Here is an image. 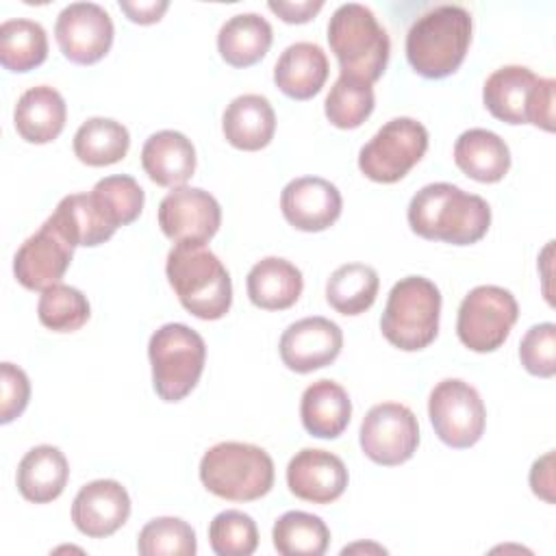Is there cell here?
<instances>
[{"mask_svg": "<svg viewBox=\"0 0 556 556\" xmlns=\"http://www.w3.org/2000/svg\"><path fill=\"white\" fill-rule=\"evenodd\" d=\"M408 226L415 235L452 245L480 241L491 226V206L452 182H430L408 202Z\"/></svg>", "mask_w": 556, "mask_h": 556, "instance_id": "1", "label": "cell"}, {"mask_svg": "<svg viewBox=\"0 0 556 556\" xmlns=\"http://www.w3.org/2000/svg\"><path fill=\"white\" fill-rule=\"evenodd\" d=\"M471 15L460 4H437L406 33V59L424 78H445L458 70L471 43Z\"/></svg>", "mask_w": 556, "mask_h": 556, "instance_id": "2", "label": "cell"}, {"mask_svg": "<svg viewBox=\"0 0 556 556\" xmlns=\"http://www.w3.org/2000/svg\"><path fill=\"white\" fill-rule=\"evenodd\" d=\"M180 304L200 319H219L232 304V282L224 263L204 243H174L165 263Z\"/></svg>", "mask_w": 556, "mask_h": 556, "instance_id": "3", "label": "cell"}, {"mask_svg": "<svg viewBox=\"0 0 556 556\" xmlns=\"http://www.w3.org/2000/svg\"><path fill=\"white\" fill-rule=\"evenodd\" d=\"M328 43L334 52L341 74L374 83L382 76L391 39L374 11L361 2L339 4L328 20Z\"/></svg>", "mask_w": 556, "mask_h": 556, "instance_id": "4", "label": "cell"}, {"mask_svg": "<svg viewBox=\"0 0 556 556\" xmlns=\"http://www.w3.org/2000/svg\"><path fill=\"white\" fill-rule=\"evenodd\" d=\"M200 480L222 500L252 502L271 491L274 460L254 443L222 441L202 454Z\"/></svg>", "mask_w": 556, "mask_h": 556, "instance_id": "5", "label": "cell"}, {"mask_svg": "<svg viewBox=\"0 0 556 556\" xmlns=\"http://www.w3.org/2000/svg\"><path fill=\"white\" fill-rule=\"evenodd\" d=\"M439 317V287L426 276H404L387 295L380 330L391 345L404 352H415L437 339Z\"/></svg>", "mask_w": 556, "mask_h": 556, "instance_id": "6", "label": "cell"}, {"mask_svg": "<svg viewBox=\"0 0 556 556\" xmlns=\"http://www.w3.org/2000/svg\"><path fill=\"white\" fill-rule=\"evenodd\" d=\"M554 78L536 76L526 65L497 67L482 87L489 113L506 124H534L554 130Z\"/></svg>", "mask_w": 556, "mask_h": 556, "instance_id": "7", "label": "cell"}, {"mask_svg": "<svg viewBox=\"0 0 556 556\" xmlns=\"http://www.w3.org/2000/svg\"><path fill=\"white\" fill-rule=\"evenodd\" d=\"M148 356L156 395L165 402H180L193 391L204 371L206 343L187 324L172 321L152 332Z\"/></svg>", "mask_w": 556, "mask_h": 556, "instance_id": "8", "label": "cell"}, {"mask_svg": "<svg viewBox=\"0 0 556 556\" xmlns=\"http://www.w3.org/2000/svg\"><path fill=\"white\" fill-rule=\"evenodd\" d=\"M428 150V130L413 117H393L358 152V169L376 182H397Z\"/></svg>", "mask_w": 556, "mask_h": 556, "instance_id": "9", "label": "cell"}, {"mask_svg": "<svg viewBox=\"0 0 556 556\" xmlns=\"http://www.w3.org/2000/svg\"><path fill=\"white\" fill-rule=\"evenodd\" d=\"M517 317L519 304L508 289L478 285L458 306L456 334L473 352H493L508 339Z\"/></svg>", "mask_w": 556, "mask_h": 556, "instance_id": "10", "label": "cell"}, {"mask_svg": "<svg viewBox=\"0 0 556 556\" xmlns=\"http://www.w3.org/2000/svg\"><path fill=\"white\" fill-rule=\"evenodd\" d=\"M428 417L445 445L463 450L480 441L486 424V408L480 393L469 382L445 378L430 391Z\"/></svg>", "mask_w": 556, "mask_h": 556, "instance_id": "11", "label": "cell"}, {"mask_svg": "<svg viewBox=\"0 0 556 556\" xmlns=\"http://www.w3.org/2000/svg\"><path fill=\"white\" fill-rule=\"evenodd\" d=\"M358 441L363 454L384 467L406 463L419 445V424L415 413L397 402L371 406L363 421Z\"/></svg>", "mask_w": 556, "mask_h": 556, "instance_id": "12", "label": "cell"}, {"mask_svg": "<svg viewBox=\"0 0 556 556\" xmlns=\"http://www.w3.org/2000/svg\"><path fill=\"white\" fill-rule=\"evenodd\" d=\"M113 20L96 2H72L61 9L54 24V37L72 63L91 65L100 61L113 43Z\"/></svg>", "mask_w": 556, "mask_h": 556, "instance_id": "13", "label": "cell"}, {"mask_svg": "<svg viewBox=\"0 0 556 556\" xmlns=\"http://www.w3.org/2000/svg\"><path fill=\"white\" fill-rule=\"evenodd\" d=\"M219 224V202L200 187H174L159 204V226L174 243H206Z\"/></svg>", "mask_w": 556, "mask_h": 556, "instance_id": "14", "label": "cell"}, {"mask_svg": "<svg viewBox=\"0 0 556 556\" xmlns=\"http://www.w3.org/2000/svg\"><path fill=\"white\" fill-rule=\"evenodd\" d=\"M74 245L48 217L41 228L30 235L13 256V274L17 282L30 291H46L67 271Z\"/></svg>", "mask_w": 556, "mask_h": 556, "instance_id": "15", "label": "cell"}, {"mask_svg": "<svg viewBox=\"0 0 556 556\" xmlns=\"http://www.w3.org/2000/svg\"><path fill=\"white\" fill-rule=\"evenodd\" d=\"M343 348L341 328L321 315L302 317L289 324L280 337L282 363L298 374H308L330 365Z\"/></svg>", "mask_w": 556, "mask_h": 556, "instance_id": "16", "label": "cell"}, {"mask_svg": "<svg viewBox=\"0 0 556 556\" xmlns=\"http://www.w3.org/2000/svg\"><path fill=\"white\" fill-rule=\"evenodd\" d=\"M280 208L293 228L319 232L339 219L343 200L341 191L330 180L319 176H300L285 185L280 193Z\"/></svg>", "mask_w": 556, "mask_h": 556, "instance_id": "17", "label": "cell"}, {"mask_svg": "<svg viewBox=\"0 0 556 556\" xmlns=\"http://www.w3.org/2000/svg\"><path fill=\"white\" fill-rule=\"evenodd\" d=\"M287 486L304 502L330 504L348 486V467L328 450L304 447L287 465Z\"/></svg>", "mask_w": 556, "mask_h": 556, "instance_id": "18", "label": "cell"}, {"mask_svg": "<svg viewBox=\"0 0 556 556\" xmlns=\"http://www.w3.org/2000/svg\"><path fill=\"white\" fill-rule=\"evenodd\" d=\"M130 515L128 491L109 478L91 480L76 493L72 502L74 526L91 539H104L117 532Z\"/></svg>", "mask_w": 556, "mask_h": 556, "instance_id": "19", "label": "cell"}, {"mask_svg": "<svg viewBox=\"0 0 556 556\" xmlns=\"http://www.w3.org/2000/svg\"><path fill=\"white\" fill-rule=\"evenodd\" d=\"M143 172L161 187H182L195 172V148L178 130L152 132L141 148Z\"/></svg>", "mask_w": 556, "mask_h": 556, "instance_id": "20", "label": "cell"}, {"mask_svg": "<svg viewBox=\"0 0 556 556\" xmlns=\"http://www.w3.org/2000/svg\"><path fill=\"white\" fill-rule=\"evenodd\" d=\"M328 70V56L319 43L295 41L278 56L274 65V83L285 96L308 100L324 87Z\"/></svg>", "mask_w": 556, "mask_h": 556, "instance_id": "21", "label": "cell"}, {"mask_svg": "<svg viewBox=\"0 0 556 556\" xmlns=\"http://www.w3.org/2000/svg\"><path fill=\"white\" fill-rule=\"evenodd\" d=\"M222 130L230 146L239 150H261L276 132V113L261 93H241L230 100L222 115Z\"/></svg>", "mask_w": 556, "mask_h": 556, "instance_id": "22", "label": "cell"}, {"mask_svg": "<svg viewBox=\"0 0 556 556\" xmlns=\"http://www.w3.org/2000/svg\"><path fill=\"white\" fill-rule=\"evenodd\" d=\"M67 119V106L63 96L50 85H37L26 89L15 104L13 124L17 135L28 143L54 141Z\"/></svg>", "mask_w": 556, "mask_h": 556, "instance_id": "23", "label": "cell"}, {"mask_svg": "<svg viewBox=\"0 0 556 556\" xmlns=\"http://www.w3.org/2000/svg\"><path fill=\"white\" fill-rule=\"evenodd\" d=\"M70 478L65 454L56 445L30 447L17 465V491L33 504H48L56 500Z\"/></svg>", "mask_w": 556, "mask_h": 556, "instance_id": "24", "label": "cell"}, {"mask_svg": "<svg viewBox=\"0 0 556 556\" xmlns=\"http://www.w3.org/2000/svg\"><path fill=\"white\" fill-rule=\"evenodd\" d=\"M302 426L319 439H337L350 424L352 402L348 391L328 378L308 384L300 400Z\"/></svg>", "mask_w": 556, "mask_h": 556, "instance_id": "25", "label": "cell"}, {"mask_svg": "<svg viewBox=\"0 0 556 556\" xmlns=\"http://www.w3.org/2000/svg\"><path fill=\"white\" fill-rule=\"evenodd\" d=\"M248 295L265 311H285L298 302L304 289L302 271L282 256H265L248 271Z\"/></svg>", "mask_w": 556, "mask_h": 556, "instance_id": "26", "label": "cell"}, {"mask_svg": "<svg viewBox=\"0 0 556 556\" xmlns=\"http://www.w3.org/2000/svg\"><path fill=\"white\" fill-rule=\"evenodd\" d=\"M454 163L478 182H497L510 167V150L497 132L469 128L454 143Z\"/></svg>", "mask_w": 556, "mask_h": 556, "instance_id": "27", "label": "cell"}, {"mask_svg": "<svg viewBox=\"0 0 556 556\" xmlns=\"http://www.w3.org/2000/svg\"><path fill=\"white\" fill-rule=\"evenodd\" d=\"M271 39V24L263 15L248 11L237 13L222 24L217 33V50L228 65L248 67L267 54Z\"/></svg>", "mask_w": 556, "mask_h": 556, "instance_id": "28", "label": "cell"}, {"mask_svg": "<svg viewBox=\"0 0 556 556\" xmlns=\"http://www.w3.org/2000/svg\"><path fill=\"white\" fill-rule=\"evenodd\" d=\"M54 226L65 235V239L78 248H93L104 243L117 230L100 211L91 193H70L65 195L54 213L50 215Z\"/></svg>", "mask_w": 556, "mask_h": 556, "instance_id": "29", "label": "cell"}, {"mask_svg": "<svg viewBox=\"0 0 556 556\" xmlns=\"http://www.w3.org/2000/svg\"><path fill=\"white\" fill-rule=\"evenodd\" d=\"M74 154L80 163L104 167L122 161L130 148L128 128L111 117H89L83 122L72 141Z\"/></svg>", "mask_w": 556, "mask_h": 556, "instance_id": "30", "label": "cell"}, {"mask_svg": "<svg viewBox=\"0 0 556 556\" xmlns=\"http://www.w3.org/2000/svg\"><path fill=\"white\" fill-rule=\"evenodd\" d=\"M380 278L371 265L345 263L326 282V300L341 315L365 313L378 295Z\"/></svg>", "mask_w": 556, "mask_h": 556, "instance_id": "31", "label": "cell"}, {"mask_svg": "<svg viewBox=\"0 0 556 556\" xmlns=\"http://www.w3.org/2000/svg\"><path fill=\"white\" fill-rule=\"evenodd\" d=\"M48 56L46 28L28 17H11L0 24V63L11 72H28Z\"/></svg>", "mask_w": 556, "mask_h": 556, "instance_id": "32", "label": "cell"}, {"mask_svg": "<svg viewBox=\"0 0 556 556\" xmlns=\"http://www.w3.org/2000/svg\"><path fill=\"white\" fill-rule=\"evenodd\" d=\"M274 547L282 556H321L330 543V530L321 517L304 510L280 515L271 528Z\"/></svg>", "mask_w": 556, "mask_h": 556, "instance_id": "33", "label": "cell"}, {"mask_svg": "<svg viewBox=\"0 0 556 556\" xmlns=\"http://www.w3.org/2000/svg\"><path fill=\"white\" fill-rule=\"evenodd\" d=\"M376 96L371 83L361 78L339 74L334 85L330 87L324 111L332 126L337 128H358L374 111Z\"/></svg>", "mask_w": 556, "mask_h": 556, "instance_id": "34", "label": "cell"}, {"mask_svg": "<svg viewBox=\"0 0 556 556\" xmlns=\"http://www.w3.org/2000/svg\"><path fill=\"white\" fill-rule=\"evenodd\" d=\"M89 315L91 308L87 295L63 282L41 291L37 302V317L52 332H74L87 324Z\"/></svg>", "mask_w": 556, "mask_h": 556, "instance_id": "35", "label": "cell"}, {"mask_svg": "<svg viewBox=\"0 0 556 556\" xmlns=\"http://www.w3.org/2000/svg\"><path fill=\"white\" fill-rule=\"evenodd\" d=\"M89 193L115 228L135 222L146 200L141 185L128 174L104 176L93 185Z\"/></svg>", "mask_w": 556, "mask_h": 556, "instance_id": "36", "label": "cell"}, {"mask_svg": "<svg viewBox=\"0 0 556 556\" xmlns=\"http://www.w3.org/2000/svg\"><path fill=\"white\" fill-rule=\"evenodd\" d=\"M195 549V532L180 517H154L137 536L141 556H193Z\"/></svg>", "mask_w": 556, "mask_h": 556, "instance_id": "37", "label": "cell"}, {"mask_svg": "<svg viewBox=\"0 0 556 556\" xmlns=\"http://www.w3.org/2000/svg\"><path fill=\"white\" fill-rule=\"evenodd\" d=\"M208 543L217 556H250L258 547L256 521L243 510H222L208 523Z\"/></svg>", "mask_w": 556, "mask_h": 556, "instance_id": "38", "label": "cell"}, {"mask_svg": "<svg viewBox=\"0 0 556 556\" xmlns=\"http://www.w3.org/2000/svg\"><path fill=\"white\" fill-rule=\"evenodd\" d=\"M519 361L532 376L552 378L556 374V326L552 321L526 330L519 343Z\"/></svg>", "mask_w": 556, "mask_h": 556, "instance_id": "39", "label": "cell"}, {"mask_svg": "<svg viewBox=\"0 0 556 556\" xmlns=\"http://www.w3.org/2000/svg\"><path fill=\"white\" fill-rule=\"evenodd\" d=\"M0 421L9 424L15 417H20L30 400V382L28 376L24 374V369H20L17 365L4 361L0 365Z\"/></svg>", "mask_w": 556, "mask_h": 556, "instance_id": "40", "label": "cell"}, {"mask_svg": "<svg viewBox=\"0 0 556 556\" xmlns=\"http://www.w3.org/2000/svg\"><path fill=\"white\" fill-rule=\"evenodd\" d=\"M267 7L289 24H304L324 7V0H302V2L269 0Z\"/></svg>", "mask_w": 556, "mask_h": 556, "instance_id": "41", "label": "cell"}, {"mask_svg": "<svg viewBox=\"0 0 556 556\" xmlns=\"http://www.w3.org/2000/svg\"><path fill=\"white\" fill-rule=\"evenodd\" d=\"M552 460H554V452H547L545 456L536 458L532 469H530V486L534 491V495L543 497L545 502H554V469H552Z\"/></svg>", "mask_w": 556, "mask_h": 556, "instance_id": "42", "label": "cell"}, {"mask_svg": "<svg viewBox=\"0 0 556 556\" xmlns=\"http://www.w3.org/2000/svg\"><path fill=\"white\" fill-rule=\"evenodd\" d=\"M169 2L167 0H119V9L128 15V20L137 22V24H152L159 22L161 15L167 11Z\"/></svg>", "mask_w": 556, "mask_h": 556, "instance_id": "43", "label": "cell"}, {"mask_svg": "<svg viewBox=\"0 0 556 556\" xmlns=\"http://www.w3.org/2000/svg\"><path fill=\"white\" fill-rule=\"evenodd\" d=\"M354 549H376V552L387 554V549H384V547H378V545H363V543L352 545V547H343V552H341V554H350V552H354Z\"/></svg>", "mask_w": 556, "mask_h": 556, "instance_id": "44", "label": "cell"}]
</instances>
